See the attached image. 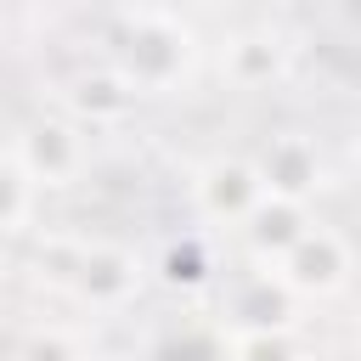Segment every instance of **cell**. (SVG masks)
<instances>
[{
    "instance_id": "obj_10",
    "label": "cell",
    "mask_w": 361,
    "mask_h": 361,
    "mask_svg": "<svg viewBox=\"0 0 361 361\" xmlns=\"http://www.w3.org/2000/svg\"><path fill=\"white\" fill-rule=\"evenodd\" d=\"M231 361H293V344L288 333H237Z\"/></svg>"
},
{
    "instance_id": "obj_9",
    "label": "cell",
    "mask_w": 361,
    "mask_h": 361,
    "mask_svg": "<svg viewBox=\"0 0 361 361\" xmlns=\"http://www.w3.org/2000/svg\"><path fill=\"white\" fill-rule=\"evenodd\" d=\"M11 361H85V355H79V344H73L62 327H39V333L23 338V350H17Z\"/></svg>"
},
{
    "instance_id": "obj_7",
    "label": "cell",
    "mask_w": 361,
    "mask_h": 361,
    "mask_svg": "<svg viewBox=\"0 0 361 361\" xmlns=\"http://www.w3.org/2000/svg\"><path fill=\"white\" fill-rule=\"evenodd\" d=\"M305 231H310L305 203H288V197H265V203L254 209V220L243 226V237H248V248H254V259H259V265H276V259H282Z\"/></svg>"
},
{
    "instance_id": "obj_2",
    "label": "cell",
    "mask_w": 361,
    "mask_h": 361,
    "mask_svg": "<svg viewBox=\"0 0 361 361\" xmlns=\"http://www.w3.org/2000/svg\"><path fill=\"white\" fill-rule=\"evenodd\" d=\"M355 259H350V243L333 231V226H310L282 259H276V282L288 293H305V299H327L350 282Z\"/></svg>"
},
{
    "instance_id": "obj_3",
    "label": "cell",
    "mask_w": 361,
    "mask_h": 361,
    "mask_svg": "<svg viewBox=\"0 0 361 361\" xmlns=\"http://www.w3.org/2000/svg\"><path fill=\"white\" fill-rule=\"evenodd\" d=\"M6 158L28 175V186H68L85 169V135L73 124H62V118H34L11 141Z\"/></svg>"
},
{
    "instance_id": "obj_6",
    "label": "cell",
    "mask_w": 361,
    "mask_h": 361,
    "mask_svg": "<svg viewBox=\"0 0 361 361\" xmlns=\"http://www.w3.org/2000/svg\"><path fill=\"white\" fill-rule=\"evenodd\" d=\"M254 169H259L265 192L271 197H288V203H305L322 186V152H316L310 135H276Z\"/></svg>"
},
{
    "instance_id": "obj_8",
    "label": "cell",
    "mask_w": 361,
    "mask_h": 361,
    "mask_svg": "<svg viewBox=\"0 0 361 361\" xmlns=\"http://www.w3.org/2000/svg\"><path fill=\"white\" fill-rule=\"evenodd\" d=\"M28 203H34L28 175H23L11 158H0V231H17V226L28 220Z\"/></svg>"
},
{
    "instance_id": "obj_4",
    "label": "cell",
    "mask_w": 361,
    "mask_h": 361,
    "mask_svg": "<svg viewBox=\"0 0 361 361\" xmlns=\"http://www.w3.org/2000/svg\"><path fill=\"white\" fill-rule=\"evenodd\" d=\"M192 197H197V214H203V220H214V226H248L254 209H259L271 192H265V180H259L254 164H243V158H214V164L197 169Z\"/></svg>"
},
{
    "instance_id": "obj_1",
    "label": "cell",
    "mask_w": 361,
    "mask_h": 361,
    "mask_svg": "<svg viewBox=\"0 0 361 361\" xmlns=\"http://www.w3.org/2000/svg\"><path fill=\"white\" fill-rule=\"evenodd\" d=\"M118 23L130 28V39L113 45V73L130 85V96H135V90H164V85H175L180 68H186V56H192L186 28H175V23L158 17V11H124Z\"/></svg>"
},
{
    "instance_id": "obj_5",
    "label": "cell",
    "mask_w": 361,
    "mask_h": 361,
    "mask_svg": "<svg viewBox=\"0 0 361 361\" xmlns=\"http://www.w3.org/2000/svg\"><path fill=\"white\" fill-rule=\"evenodd\" d=\"M68 282L90 305H124L141 288V259L118 243H79V259L68 265Z\"/></svg>"
}]
</instances>
